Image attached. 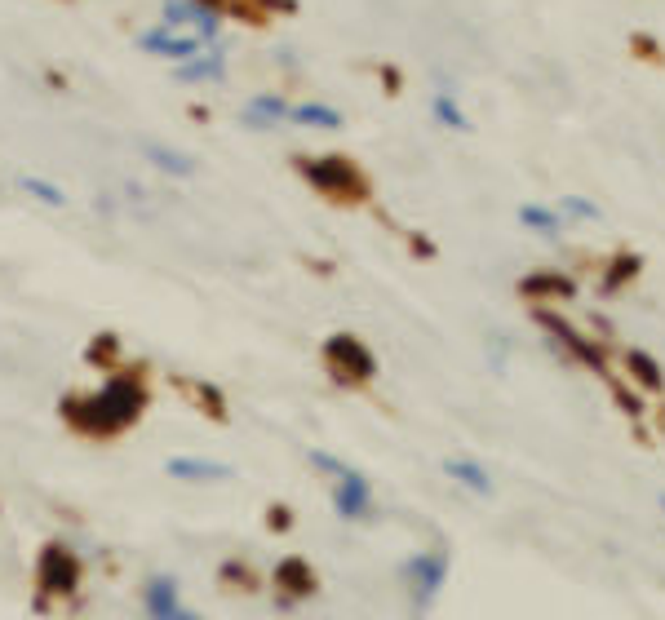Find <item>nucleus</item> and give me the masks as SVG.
Wrapping results in <instances>:
<instances>
[{
    "label": "nucleus",
    "mask_w": 665,
    "mask_h": 620,
    "mask_svg": "<svg viewBox=\"0 0 665 620\" xmlns=\"http://www.w3.org/2000/svg\"><path fill=\"white\" fill-rule=\"evenodd\" d=\"M626 381L639 395H661L665 390V372L648 350H626Z\"/></svg>",
    "instance_id": "dca6fc26"
},
{
    "label": "nucleus",
    "mask_w": 665,
    "mask_h": 620,
    "mask_svg": "<svg viewBox=\"0 0 665 620\" xmlns=\"http://www.w3.org/2000/svg\"><path fill=\"white\" fill-rule=\"evenodd\" d=\"M537 324H541V333H546V341L564 359H572V364H581V368H590V372H599V377H608V350H603L599 337L581 333L572 319L555 315V310H537Z\"/></svg>",
    "instance_id": "20e7f679"
},
{
    "label": "nucleus",
    "mask_w": 665,
    "mask_h": 620,
    "mask_svg": "<svg viewBox=\"0 0 665 620\" xmlns=\"http://www.w3.org/2000/svg\"><path fill=\"white\" fill-rule=\"evenodd\" d=\"M266 527H271V532H289L293 510H289V505H271V510H266Z\"/></svg>",
    "instance_id": "bb28decb"
},
{
    "label": "nucleus",
    "mask_w": 665,
    "mask_h": 620,
    "mask_svg": "<svg viewBox=\"0 0 665 620\" xmlns=\"http://www.w3.org/2000/svg\"><path fill=\"white\" fill-rule=\"evenodd\" d=\"M142 155H147L160 173H169V178H196V169H200L196 155H187L178 147H165V142H142Z\"/></svg>",
    "instance_id": "f3484780"
},
{
    "label": "nucleus",
    "mask_w": 665,
    "mask_h": 620,
    "mask_svg": "<svg viewBox=\"0 0 665 620\" xmlns=\"http://www.w3.org/2000/svg\"><path fill=\"white\" fill-rule=\"evenodd\" d=\"M617 403H621V412H630V417L643 412V395L634 386H626V381H617Z\"/></svg>",
    "instance_id": "a878e982"
},
{
    "label": "nucleus",
    "mask_w": 665,
    "mask_h": 620,
    "mask_svg": "<svg viewBox=\"0 0 665 620\" xmlns=\"http://www.w3.org/2000/svg\"><path fill=\"white\" fill-rule=\"evenodd\" d=\"M448 576H453V554L444 550V545H426V550H413L404 558V567H399V581L408 589V603H413V612H426V607H435V598L444 594Z\"/></svg>",
    "instance_id": "7ed1b4c3"
},
{
    "label": "nucleus",
    "mask_w": 665,
    "mask_h": 620,
    "mask_svg": "<svg viewBox=\"0 0 665 620\" xmlns=\"http://www.w3.org/2000/svg\"><path fill=\"white\" fill-rule=\"evenodd\" d=\"M639 271H643V257L639 253H612L608 262H603V271H599V293L603 297L626 293L634 279H639Z\"/></svg>",
    "instance_id": "2eb2a0df"
},
{
    "label": "nucleus",
    "mask_w": 665,
    "mask_h": 620,
    "mask_svg": "<svg viewBox=\"0 0 665 620\" xmlns=\"http://www.w3.org/2000/svg\"><path fill=\"white\" fill-rule=\"evenodd\" d=\"M333 510L342 523H368L377 514V496H373V483H368V474H360L351 465L346 474H337L333 479Z\"/></svg>",
    "instance_id": "6e6552de"
},
{
    "label": "nucleus",
    "mask_w": 665,
    "mask_h": 620,
    "mask_svg": "<svg viewBox=\"0 0 665 620\" xmlns=\"http://www.w3.org/2000/svg\"><path fill=\"white\" fill-rule=\"evenodd\" d=\"M258 9H289V0H258Z\"/></svg>",
    "instance_id": "c85d7f7f"
},
{
    "label": "nucleus",
    "mask_w": 665,
    "mask_h": 620,
    "mask_svg": "<svg viewBox=\"0 0 665 620\" xmlns=\"http://www.w3.org/2000/svg\"><path fill=\"white\" fill-rule=\"evenodd\" d=\"M431 116L444 124V129H453V133H466L470 129V116L462 111V102L453 98V89H435L431 93Z\"/></svg>",
    "instance_id": "412c9836"
},
{
    "label": "nucleus",
    "mask_w": 665,
    "mask_h": 620,
    "mask_svg": "<svg viewBox=\"0 0 665 620\" xmlns=\"http://www.w3.org/2000/svg\"><path fill=\"white\" fill-rule=\"evenodd\" d=\"M18 191L32 195V200L45 204V209H63V204H67V191H63V186L49 182V178H36V173H18Z\"/></svg>",
    "instance_id": "4be33fe9"
},
{
    "label": "nucleus",
    "mask_w": 665,
    "mask_h": 620,
    "mask_svg": "<svg viewBox=\"0 0 665 620\" xmlns=\"http://www.w3.org/2000/svg\"><path fill=\"white\" fill-rule=\"evenodd\" d=\"M293 124H302V129H342V111L329 107V102H298V107L289 111Z\"/></svg>",
    "instance_id": "aec40b11"
},
{
    "label": "nucleus",
    "mask_w": 665,
    "mask_h": 620,
    "mask_svg": "<svg viewBox=\"0 0 665 620\" xmlns=\"http://www.w3.org/2000/svg\"><path fill=\"white\" fill-rule=\"evenodd\" d=\"M218 581L227 585V589H240V594H258V589H262L258 572H253L244 558H227V563L218 567Z\"/></svg>",
    "instance_id": "5701e85b"
},
{
    "label": "nucleus",
    "mask_w": 665,
    "mask_h": 620,
    "mask_svg": "<svg viewBox=\"0 0 665 620\" xmlns=\"http://www.w3.org/2000/svg\"><path fill=\"white\" fill-rule=\"evenodd\" d=\"M320 359H324V372H329L337 386H351L355 390V386H368V381L377 377V355L355 333L324 337Z\"/></svg>",
    "instance_id": "39448f33"
},
{
    "label": "nucleus",
    "mask_w": 665,
    "mask_h": 620,
    "mask_svg": "<svg viewBox=\"0 0 665 620\" xmlns=\"http://www.w3.org/2000/svg\"><path fill=\"white\" fill-rule=\"evenodd\" d=\"M138 603L147 620H204L196 607H187L178 576H169V572H151L138 589Z\"/></svg>",
    "instance_id": "0eeeda50"
},
{
    "label": "nucleus",
    "mask_w": 665,
    "mask_h": 620,
    "mask_svg": "<svg viewBox=\"0 0 665 620\" xmlns=\"http://www.w3.org/2000/svg\"><path fill=\"white\" fill-rule=\"evenodd\" d=\"M306 461H311L320 474H329V479H337V474H346V470H351V465H346L342 457H337V452H324V448H311V452H306Z\"/></svg>",
    "instance_id": "393cba45"
},
{
    "label": "nucleus",
    "mask_w": 665,
    "mask_h": 620,
    "mask_svg": "<svg viewBox=\"0 0 665 620\" xmlns=\"http://www.w3.org/2000/svg\"><path fill=\"white\" fill-rule=\"evenodd\" d=\"M555 209L564 213L568 222H599V217H603V209L590 200V195H559Z\"/></svg>",
    "instance_id": "b1692460"
},
{
    "label": "nucleus",
    "mask_w": 665,
    "mask_h": 620,
    "mask_svg": "<svg viewBox=\"0 0 665 620\" xmlns=\"http://www.w3.org/2000/svg\"><path fill=\"white\" fill-rule=\"evenodd\" d=\"M151 390L138 368H120L94 390V395L63 399V421L85 439H116L147 412Z\"/></svg>",
    "instance_id": "f257e3e1"
},
{
    "label": "nucleus",
    "mask_w": 665,
    "mask_h": 620,
    "mask_svg": "<svg viewBox=\"0 0 665 620\" xmlns=\"http://www.w3.org/2000/svg\"><path fill=\"white\" fill-rule=\"evenodd\" d=\"M289 98L284 93H253L249 102H244V124L249 129H280L284 120H289Z\"/></svg>",
    "instance_id": "4468645a"
},
{
    "label": "nucleus",
    "mask_w": 665,
    "mask_h": 620,
    "mask_svg": "<svg viewBox=\"0 0 665 620\" xmlns=\"http://www.w3.org/2000/svg\"><path fill=\"white\" fill-rule=\"evenodd\" d=\"M519 297H524V302H537V306L572 302V297H577V279L564 275V271H532V275L519 279Z\"/></svg>",
    "instance_id": "9b49d317"
},
{
    "label": "nucleus",
    "mask_w": 665,
    "mask_h": 620,
    "mask_svg": "<svg viewBox=\"0 0 665 620\" xmlns=\"http://www.w3.org/2000/svg\"><path fill=\"white\" fill-rule=\"evenodd\" d=\"M165 474L182 483H222V479H231V465L213 461V457H169Z\"/></svg>",
    "instance_id": "f8f14e48"
},
{
    "label": "nucleus",
    "mask_w": 665,
    "mask_h": 620,
    "mask_svg": "<svg viewBox=\"0 0 665 620\" xmlns=\"http://www.w3.org/2000/svg\"><path fill=\"white\" fill-rule=\"evenodd\" d=\"M173 76H178L182 85H213V80H227V54H222L218 45H209L204 54H196L191 62H178Z\"/></svg>",
    "instance_id": "ddd939ff"
},
{
    "label": "nucleus",
    "mask_w": 665,
    "mask_h": 620,
    "mask_svg": "<svg viewBox=\"0 0 665 620\" xmlns=\"http://www.w3.org/2000/svg\"><path fill=\"white\" fill-rule=\"evenodd\" d=\"M661 510H665V496H661Z\"/></svg>",
    "instance_id": "c756f323"
},
{
    "label": "nucleus",
    "mask_w": 665,
    "mask_h": 620,
    "mask_svg": "<svg viewBox=\"0 0 665 620\" xmlns=\"http://www.w3.org/2000/svg\"><path fill=\"white\" fill-rule=\"evenodd\" d=\"M138 45L147 49V54H156V58H169V62H191L196 54H204V40L200 36H187V31H178V27H151V31H142L138 36Z\"/></svg>",
    "instance_id": "9d476101"
},
{
    "label": "nucleus",
    "mask_w": 665,
    "mask_h": 620,
    "mask_svg": "<svg viewBox=\"0 0 665 620\" xmlns=\"http://www.w3.org/2000/svg\"><path fill=\"white\" fill-rule=\"evenodd\" d=\"M85 581V563H80V554L71 550L63 541H49L45 550L36 558V594L40 603H49V598H71Z\"/></svg>",
    "instance_id": "423d86ee"
},
{
    "label": "nucleus",
    "mask_w": 665,
    "mask_h": 620,
    "mask_svg": "<svg viewBox=\"0 0 665 620\" xmlns=\"http://www.w3.org/2000/svg\"><path fill=\"white\" fill-rule=\"evenodd\" d=\"M271 585H275V598H280V607L306 603V598L320 594V576H315V567L306 563L302 554L280 558V563H275V572H271Z\"/></svg>",
    "instance_id": "1a4fd4ad"
},
{
    "label": "nucleus",
    "mask_w": 665,
    "mask_h": 620,
    "mask_svg": "<svg viewBox=\"0 0 665 620\" xmlns=\"http://www.w3.org/2000/svg\"><path fill=\"white\" fill-rule=\"evenodd\" d=\"M111 355H116V337H111V333H102V337L94 341V346H89V359H94V364H107Z\"/></svg>",
    "instance_id": "cd10ccee"
},
{
    "label": "nucleus",
    "mask_w": 665,
    "mask_h": 620,
    "mask_svg": "<svg viewBox=\"0 0 665 620\" xmlns=\"http://www.w3.org/2000/svg\"><path fill=\"white\" fill-rule=\"evenodd\" d=\"M519 226L532 235H541V240H559V231H564V213L550 209V204H519Z\"/></svg>",
    "instance_id": "6ab92c4d"
},
{
    "label": "nucleus",
    "mask_w": 665,
    "mask_h": 620,
    "mask_svg": "<svg viewBox=\"0 0 665 620\" xmlns=\"http://www.w3.org/2000/svg\"><path fill=\"white\" fill-rule=\"evenodd\" d=\"M293 169H298V178L311 186V191H320L324 200H333V204H360V200H368L364 169L355 160H346V155H298V160H293Z\"/></svg>",
    "instance_id": "f03ea898"
},
{
    "label": "nucleus",
    "mask_w": 665,
    "mask_h": 620,
    "mask_svg": "<svg viewBox=\"0 0 665 620\" xmlns=\"http://www.w3.org/2000/svg\"><path fill=\"white\" fill-rule=\"evenodd\" d=\"M444 474L457 483V488H466V492H475V496H493V474H488L479 461H470V457H448V461H444Z\"/></svg>",
    "instance_id": "a211bd4d"
}]
</instances>
